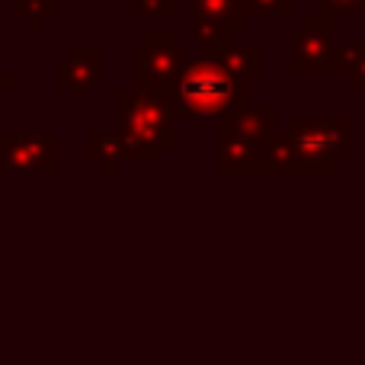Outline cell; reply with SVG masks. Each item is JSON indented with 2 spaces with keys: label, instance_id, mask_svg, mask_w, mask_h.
I'll use <instances>...</instances> for the list:
<instances>
[{
  "label": "cell",
  "instance_id": "obj_1",
  "mask_svg": "<svg viewBox=\"0 0 365 365\" xmlns=\"http://www.w3.org/2000/svg\"><path fill=\"white\" fill-rule=\"evenodd\" d=\"M353 158L346 115L327 119H292L285 132H276L259 145V173L285 177H330Z\"/></svg>",
  "mask_w": 365,
  "mask_h": 365
},
{
  "label": "cell",
  "instance_id": "obj_2",
  "mask_svg": "<svg viewBox=\"0 0 365 365\" xmlns=\"http://www.w3.org/2000/svg\"><path fill=\"white\" fill-rule=\"evenodd\" d=\"M250 90H247V77H237L215 64L212 58H192L182 68L180 81L167 93L173 115H221L234 113V109L250 106Z\"/></svg>",
  "mask_w": 365,
  "mask_h": 365
},
{
  "label": "cell",
  "instance_id": "obj_3",
  "mask_svg": "<svg viewBox=\"0 0 365 365\" xmlns=\"http://www.w3.org/2000/svg\"><path fill=\"white\" fill-rule=\"evenodd\" d=\"M115 119L125 148V160H158L160 151L173 148L177 132H173V115L167 96L151 93V90H132L122 87L115 93Z\"/></svg>",
  "mask_w": 365,
  "mask_h": 365
},
{
  "label": "cell",
  "instance_id": "obj_4",
  "mask_svg": "<svg viewBox=\"0 0 365 365\" xmlns=\"http://www.w3.org/2000/svg\"><path fill=\"white\" fill-rule=\"evenodd\" d=\"M189 61H192L189 48L173 29H148L145 38L132 45V55H128L132 90H151V93L167 96Z\"/></svg>",
  "mask_w": 365,
  "mask_h": 365
},
{
  "label": "cell",
  "instance_id": "obj_5",
  "mask_svg": "<svg viewBox=\"0 0 365 365\" xmlns=\"http://www.w3.org/2000/svg\"><path fill=\"white\" fill-rule=\"evenodd\" d=\"M336 29V19L327 13H311L298 29H292L289 45V71L295 77H334L336 74V48L330 42Z\"/></svg>",
  "mask_w": 365,
  "mask_h": 365
},
{
  "label": "cell",
  "instance_id": "obj_6",
  "mask_svg": "<svg viewBox=\"0 0 365 365\" xmlns=\"http://www.w3.org/2000/svg\"><path fill=\"white\" fill-rule=\"evenodd\" d=\"M192 13V36L202 48H218V45L234 42V36L250 26V4L247 0H189Z\"/></svg>",
  "mask_w": 365,
  "mask_h": 365
},
{
  "label": "cell",
  "instance_id": "obj_7",
  "mask_svg": "<svg viewBox=\"0 0 365 365\" xmlns=\"http://www.w3.org/2000/svg\"><path fill=\"white\" fill-rule=\"evenodd\" d=\"M0 170H58V135H4L0 138Z\"/></svg>",
  "mask_w": 365,
  "mask_h": 365
},
{
  "label": "cell",
  "instance_id": "obj_8",
  "mask_svg": "<svg viewBox=\"0 0 365 365\" xmlns=\"http://www.w3.org/2000/svg\"><path fill=\"white\" fill-rule=\"evenodd\" d=\"M103 48L100 45H77L64 61H58V87L68 90L74 103H87L100 83Z\"/></svg>",
  "mask_w": 365,
  "mask_h": 365
},
{
  "label": "cell",
  "instance_id": "obj_9",
  "mask_svg": "<svg viewBox=\"0 0 365 365\" xmlns=\"http://www.w3.org/2000/svg\"><path fill=\"white\" fill-rule=\"evenodd\" d=\"M218 132L240 135V138H250L257 145H263L269 135L279 132V106L276 103H263V106L234 109V113L218 119Z\"/></svg>",
  "mask_w": 365,
  "mask_h": 365
},
{
  "label": "cell",
  "instance_id": "obj_10",
  "mask_svg": "<svg viewBox=\"0 0 365 365\" xmlns=\"http://www.w3.org/2000/svg\"><path fill=\"white\" fill-rule=\"evenodd\" d=\"M218 170L225 177H257L259 173V145L240 135L218 132Z\"/></svg>",
  "mask_w": 365,
  "mask_h": 365
},
{
  "label": "cell",
  "instance_id": "obj_11",
  "mask_svg": "<svg viewBox=\"0 0 365 365\" xmlns=\"http://www.w3.org/2000/svg\"><path fill=\"white\" fill-rule=\"evenodd\" d=\"M202 55L212 58L215 64H221L225 71L237 77H257L263 74V48L259 45H237V42H227L218 45V48H202Z\"/></svg>",
  "mask_w": 365,
  "mask_h": 365
},
{
  "label": "cell",
  "instance_id": "obj_12",
  "mask_svg": "<svg viewBox=\"0 0 365 365\" xmlns=\"http://www.w3.org/2000/svg\"><path fill=\"white\" fill-rule=\"evenodd\" d=\"M87 154H90V160H96V164H100L106 173H115V170H119V164L125 160L122 135L119 132H90Z\"/></svg>",
  "mask_w": 365,
  "mask_h": 365
},
{
  "label": "cell",
  "instance_id": "obj_13",
  "mask_svg": "<svg viewBox=\"0 0 365 365\" xmlns=\"http://www.w3.org/2000/svg\"><path fill=\"white\" fill-rule=\"evenodd\" d=\"M336 74H346L353 90H365V42H349L336 48Z\"/></svg>",
  "mask_w": 365,
  "mask_h": 365
},
{
  "label": "cell",
  "instance_id": "obj_14",
  "mask_svg": "<svg viewBox=\"0 0 365 365\" xmlns=\"http://www.w3.org/2000/svg\"><path fill=\"white\" fill-rule=\"evenodd\" d=\"M16 13L26 16L32 29H42L45 19L58 13V0H16Z\"/></svg>",
  "mask_w": 365,
  "mask_h": 365
},
{
  "label": "cell",
  "instance_id": "obj_15",
  "mask_svg": "<svg viewBox=\"0 0 365 365\" xmlns=\"http://www.w3.org/2000/svg\"><path fill=\"white\" fill-rule=\"evenodd\" d=\"M128 10L135 16H173L177 0H128Z\"/></svg>",
  "mask_w": 365,
  "mask_h": 365
},
{
  "label": "cell",
  "instance_id": "obj_16",
  "mask_svg": "<svg viewBox=\"0 0 365 365\" xmlns=\"http://www.w3.org/2000/svg\"><path fill=\"white\" fill-rule=\"evenodd\" d=\"M311 4H317V10L327 13V16L340 19V16H349V13H359L365 0H311Z\"/></svg>",
  "mask_w": 365,
  "mask_h": 365
},
{
  "label": "cell",
  "instance_id": "obj_17",
  "mask_svg": "<svg viewBox=\"0 0 365 365\" xmlns=\"http://www.w3.org/2000/svg\"><path fill=\"white\" fill-rule=\"evenodd\" d=\"M250 4V13H259V16H289L292 13V0H247Z\"/></svg>",
  "mask_w": 365,
  "mask_h": 365
},
{
  "label": "cell",
  "instance_id": "obj_18",
  "mask_svg": "<svg viewBox=\"0 0 365 365\" xmlns=\"http://www.w3.org/2000/svg\"><path fill=\"white\" fill-rule=\"evenodd\" d=\"M359 13H362V26H365V4H362V10H359Z\"/></svg>",
  "mask_w": 365,
  "mask_h": 365
},
{
  "label": "cell",
  "instance_id": "obj_19",
  "mask_svg": "<svg viewBox=\"0 0 365 365\" xmlns=\"http://www.w3.org/2000/svg\"><path fill=\"white\" fill-rule=\"evenodd\" d=\"M177 4H180V0H177Z\"/></svg>",
  "mask_w": 365,
  "mask_h": 365
}]
</instances>
